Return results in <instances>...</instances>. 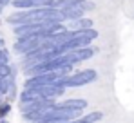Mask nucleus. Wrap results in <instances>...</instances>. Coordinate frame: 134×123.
Returning <instances> with one entry per match:
<instances>
[{
    "instance_id": "nucleus-8",
    "label": "nucleus",
    "mask_w": 134,
    "mask_h": 123,
    "mask_svg": "<svg viewBox=\"0 0 134 123\" xmlns=\"http://www.w3.org/2000/svg\"><path fill=\"white\" fill-rule=\"evenodd\" d=\"M9 110H11L9 102H2L0 103V120H5V116L9 114Z\"/></svg>"
},
{
    "instance_id": "nucleus-14",
    "label": "nucleus",
    "mask_w": 134,
    "mask_h": 123,
    "mask_svg": "<svg viewBox=\"0 0 134 123\" xmlns=\"http://www.w3.org/2000/svg\"><path fill=\"white\" fill-rule=\"evenodd\" d=\"M0 47H4V40L2 38H0Z\"/></svg>"
},
{
    "instance_id": "nucleus-4",
    "label": "nucleus",
    "mask_w": 134,
    "mask_h": 123,
    "mask_svg": "<svg viewBox=\"0 0 134 123\" xmlns=\"http://www.w3.org/2000/svg\"><path fill=\"white\" fill-rule=\"evenodd\" d=\"M87 105L89 102H85V100H65V102H60L56 103V107H60V109H69V110H85L87 109Z\"/></svg>"
},
{
    "instance_id": "nucleus-5",
    "label": "nucleus",
    "mask_w": 134,
    "mask_h": 123,
    "mask_svg": "<svg viewBox=\"0 0 134 123\" xmlns=\"http://www.w3.org/2000/svg\"><path fill=\"white\" fill-rule=\"evenodd\" d=\"M72 54H74V58L78 62H85L89 60V58H92L94 54H96V49L94 47H82V49H74V51H71Z\"/></svg>"
},
{
    "instance_id": "nucleus-12",
    "label": "nucleus",
    "mask_w": 134,
    "mask_h": 123,
    "mask_svg": "<svg viewBox=\"0 0 134 123\" xmlns=\"http://www.w3.org/2000/svg\"><path fill=\"white\" fill-rule=\"evenodd\" d=\"M83 2H85V0H71L72 5H80V4H83Z\"/></svg>"
},
{
    "instance_id": "nucleus-9",
    "label": "nucleus",
    "mask_w": 134,
    "mask_h": 123,
    "mask_svg": "<svg viewBox=\"0 0 134 123\" xmlns=\"http://www.w3.org/2000/svg\"><path fill=\"white\" fill-rule=\"evenodd\" d=\"M0 65H9V51L5 47H0Z\"/></svg>"
},
{
    "instance_id": "nucleus-15",
    "label": "nucleus",
    "mask_w": 134,
    "mask_h": 123,
    "mask_svg": "<svg viewBox=\"0 0 134 123\" xmlns=\"http://www.w3.org/2000/svg\"><path fill=\"white\" fill-rule=\"evenodd\" d=\"M0 123H7V120H0Z\"/></svg>"
},
{
    "instance_id": "nucleus-13",
    "label": "nucleus",
    "mask_w": 134,
    "mask_h": 123,
    "mask_svg": "<svg viewBox=\"0 0 134 123\" xmlns=\"http://www.w3.org/2000/svg\"><path fill=\"white\" fill-rule=\"evenodd\" d=\"M42 123H62V121H42Z\"/></svg>"
},
{
    "instance_id": "nucleus-10",
    "label": "nucleus",
    "mask_w": 134,
    "mask_h": 123,
    "mask_svg": "<svg viewBox=\"0 0 134 123\" xmlns=\"http://www.w3.org/2000/svg\"><path fill=\"white\" fill-rule=\"evenodd\" d=\"M82 7H83V11H89V9H92V7H94V4H92V2H89V0H85V2L82 4Z\"/></svg>"
},
{
    "instance_id": "nucleus-11",
    "label": "nucleus",
    "mask_w": 134,
    "mask_h": 123,
    "mask_svg": "<svg viewBox=\"0 0 134 123\" xmlns=\"http://www.w3.org/2000/svg\"><path fill=\"white\" fill-rule=\"evenodd\" d=\"M7 4H11V0H0V7H5Z\"/></svg>"
},
{
    "instance_id": "nucleus-7",
    "label": "nucleus",
    "mask_w": 134,
    "mask_h": 123,
    "mask_svg": "<svg viewBox=\"0 0 134 123\" xmlns=\"http://www.w3.org/2000/svg\"><path fill=\"white\" fill-rule=\"evenodd\" d=\"M102 118H103V114L94 110V112H89L87 116H80V121L82 123H96V121H100Z\"/></svg>"
},
{
    "instance_id": "nucleus-2",
    "label": "nucleus",
    "mask_w": 134,
    "mask_h": 123,
    "mask_svg": "<svg viewBox=\"0 0 134 123\" xmlns=\"http://www.w3.org/2000/svg\"><path fill=\"white\" fill-rule=\"evenodd\" d=\"M98 78V72L94 69H83V71H78L74 74H69L65 78V89L67 87H82V85H87V83L94 82Z\"/></svg>"
},
{
    "instance_id": "nucleus-3",
    "label": "nucleus",
    "mask_w": 134,
    "mask_h": 123,
    "mask_svg": "<svg viewBox=\"0 0 134 123\" xmlns=\"http://www.w3.org/2000/svg\"><path fill=\"white\" fill-rule=\"evenodd\" d=\"M83 15H85V11L82 7V4L80 5H71V7H67V9L62 11V16L67 22H74V20H78V18H82Z\"/></svg>"
},
{
    "instance_id": "nucleus-6",
    "label": "nucleus",
    "mask_w": 134,
    "mask_h": 123,
    "mask_svg": "<svg viewBox=\"0 0 134 123\" xmlns=\"http://www.w3.org/2000/svg\"><path fill=\"white\" fill-rule=\"evenodd\" d=\"M92 27V20L91 18H78V20L71 22V27H67V29H71V31H78V29H91Z\"/></svg>"
},
{
    "instance_id": "nucleus-1",
    "label": "nucleus",
    "mask_w": 134,
    "mask_h": 123,
    "mask_svg": "<svg viewBox=\"0 0 134 123\" xmlns=\"http://www.w3.org/2000/svg\"><path fill=\"white\" fill-rule=\"evenodd\" d=\"M53 47V43H51V38H45V36H25V38H18L16 43H15V51L18 53V54H29V53H33V51H36V49H40V47Z\"/></svg>"
}]
</instances>
